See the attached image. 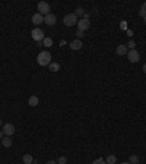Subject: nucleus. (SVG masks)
Segmentation results:
<instances>
[{"label": "nucleus", "instance_id": "obj_1", "mask_svg": "<svg viewBox=\"0 0 146 164\" xmlns=\"http://www.w3.org/2000/svg\"><path fill=\"white\" fill-rule=\"evenodd\" d=\"M37 62H38L40 66H48L51 63V54H50V51H47V50L41 51L40 54L37 56Z\"/></svg>", "mask_w": 146, "mask_h": 164}, {"label": "nucleus", "instance_id": "obj_2", "mask_svg": "<svg viewBox=\"0 0 146 164\" xmlns=\"http://www.w3.org/2000/svg\"><path fill=\"white\" fill-rule=\"evenodd\" d=\"M63 24L66 26H73V25H78V16L75 15V13H69V15H66L65 19H63Z\"/></svg>", "mask_w": 146, "mask_h": 164}, {"label": "nucleus", "instance_id": "obj_3", "mask_svg": "<svg viewBox=\"0 0 146 164\" xmlns=\"http://www.w3.org/2000/svg\"><path fill=\"white\" fill-rule=\"evenodd\" d=\"M31 35H32L34 40L38 41V43H41V41L45 38V35H44V31H42L41 28H38V26H37V28H34L32 31H31Z\"/></svg>", "mask_w": 146, "mask_h": 164}, {"label": "nucleus", "instance_id": "obj_4", "mask_svg": "<svg viewBox=\"0 0 146 164\" xmlns=\"http://www.w3.org/2000/svg\"><path fill=\"white\" fill-rule=\"evenodd\" d=\"M37 9H38V13H41L42 16H45V15L50 13V5L47 2H40L37 5Z\"/></svg>", "mask_w": 146, "mask_h": 164}, {"label": "nucleus", "instance_id": "obj_5", "mask_svg": "<svg viewBox=\"0 0 146 164\" xmlns=\"http://www.w3.org/2000/svg\"><path fill=\"white\" fill-rule=\"evenodd\" d=\"M127 59L130 60V63H138L139 59H140V54H139L138 50H129V53H127Z\"/></svg>", "mask_w": 146, "mask_h": 164}, {"label": "nucleus", "instance_id": "obj_6", "mask_svg": "<svg viewBox=\"0 0 146 164\" xmlns=\"http://www.w3.org/2000/svg\"><path fill=\"white\" fill-rule=\"evenodd\" d=\"M3 133H5L6 136H12V135L15 133V126H13L12 123H6V125H3Z\"/></svg>", "mask_w": 146, "mask_h": 164}, {"label": "nucleus", "instance_id": "obj_7", "mask_svg": "<svg viewBox=\"0 0 146 164\" xmlns=\"http://www.w3.org/2000/svg\"><path fill=\"white\" fill-rule=\"evenodd\" d=\"M91 26V22L89 21H86V19H82L78 22V31H82V32H85L88 28Z\"/></svg>", "mask_w": 146, "mask_h": 164}, {"label": "nucleus", "instance_id": "obj_8", "mask_svg": "<svg viewBox=\"0 0 146 164\" xmlns=\"http://www.w3.org/2000/svg\"><path fill=\"white\" fill-rule=\"evenodd\" d=\"M44 22H45L47 25H50V26L56 25V22H57L56 15H53V13H48V15H45V16H44Z\"/></svg>", "mask_w": 146, "mask_h": 164}, {"label": "nucleus", "instance_id": "obj_9", "mask_svg": "<svg viewBox=\"0 0 146 164\" xmlns=\"http://www.w3.org/2000/svg\"><path fill=\"white\" fill-rule=\"evenodd\" d=\"M31 21H32L34 25H37V26H38L40 24H42V22H44V16H42L41 13H38V12H37V13H34V15H32V19H31Z\"/></svg>", "mask_w": 146, "mask_h": 164}, {"label": "nucleus", "instance_id": "obj_10", "mask_svg": "<svg viewBox=\"0 0 146 164\" xmlns=\"http://www.w3.org/2000/svg\"><path fill=\"white\" fill-rule=\"evenodd\" d=\"M115 53H117L118 56H124V54L129 53V49H127V46H118V47L115 49Z\"/></svg>", "mask_w": 146, "mask_h": 164}, {"label": "nucleus", "instance_id": "obj_11", "mask_svg": "<svg viewBox=\"0 0 146 164\" xmlns=\"http://www.w3.org/2000/svg\"><path fill=\"white\" fill-rule=\"evenodd\" d=\"M70 49L72 50H81L82 49V40H73L72 43H70Z\"/></svg>", "mask_w": 146, "mask_h": 164}, {"label": "nucleus", "instance_id": "obj_12", "mask_svg": "<svg viewBox=\"0 0 146 164\" xmlns=\"http://www.w3.org/2000/svg\"><path fill=\"white\" fill-rule=\"evenodd\" d=\"M38 101H40V100H38L37 95H31L29 100H28V104H29L31 107H35V106H38Z\"/></svg>", "mask_w": 146, "mask_h": 164}, {"label": "nucleus", "instance_id": "obj_13", "mask_svg": "<svg viewBox=\"0 0 146 164\" xmlns=\"http://www.w3.org/2000/svg\"><path fill=\"white\" fill-rule=\"evenodd\" d=\"M2 145H3L5 148L12 147V139H10V136H5V138L2 139Z\"/></svg>", "mask_w": 146, "mask_h": 164}, {"label": "nucleus", "instance_id": "obj_14", "mask_svg": "<svg viewBox=\"0 0 146 164\" xmlns=\"http://www.w3.org/2000/svg\"><path fill=\"white\" fill-rule=\"evenodd\" d=\"M22 161H24L25 164H32L34 163V158L31 154H25L24 157H22Z\"/></svg>", "mask_w": 146, "mask_h": 164}, {"label": "nucleus", "instance_id": "obj_15", "mask_svg": "<svg viewBox=\"0 0 146 164\" xmlns=\"http://www.w3.org/2000/svg\"><path fill=\"white\" fill-rule=\"evenodd\" d=\"M48 66H50V70H51V72H58V70H60V65H58L57 62H51Z\"/></svg>", "mask_w": 146, "mask_h": 164}, {"label": "nucleus", "instance_id": "obj_16", "mask_svg": "<svg viewBox=\"0 0 146 164\" xmlns=\"http://www.w3.org/2000/svg\"><path fill=\"white\" fill-rule=\"evenodd\" d=\"M105 163L107 164H115L117 163V157L114 155V154H110V155L105 158Z\"/></svg>", "mask_w": 146, "mask_h": 164}, {"label": "nucleus", "instance_id": "obj_17", "mask_svg": "<svg viewBox=\"0 0 146 164\" xmlns=\"http://www.w3.org/2000/svg\"><path fill=\"white\" fill-rule=\"evenodd\" d=\"M42 44H44V47H51V46H53V40L48 38V37H45V38L42 40Z\"/></svg>", "mask_w": 146, "mask_h": 164}, {"label": "nucleus", "instance_id": "obj_18", "mask_svg": "<svg viewBox=\"0 0 146 164\" xmlns=\"http://www.w3.org/2000/svg\"><path fill=\"white\" fill-rule=\"evenodd\" d=\"M130 164H139V157L136 155V154H131L130 155Z\"/></svg>", "mask_w": 146, "mask_h": 164}, {"label": "nucleus", "instance_id": "obj_19", "mask_svg": "<svg viewBox=\"0 0 146 164\" xmlns=\"http://www.w3.org/2000/svg\"><path fill=\"white\" fill-rule=\"evenodd\" d=\"M83 13H85V10H83V8H81V6L75 9V15H76V16H83Z\"/></svg>", "mask_w": 146, "mask_h": 164}, {"label": "nucleus", "instance_id": "obj_20", "mask_svg": "<svg viewBox=\"0 0 146 164\" xmlns=\"http://www.w3.org/2000/svg\"><path fill=\"white\" fill-rule=\"evenodd\" d=\"M139 15H140L142 18L146 16V2L142 5V8H140V10H139Z\"/></svg>", "mask_w": 146, "mask_h": 164}, {"label": "nucleus", "instance_id": "obj_21", "mask_svg": "<svg viewBox=\"0 0 146 164\" xmlns=\"http://www.w3.org/2000/svg\"><path fill=\"white\" fill-rule=\"evenodd\" d=\"M67 163V158L65 155H60L58 157V160H57V164H66Z\"/></svg>", "mask_w": 146, "mask_h": 164}, {"label": "nucleus", "instance_id": "obj_22", "mask_svg": "<svg viewBox=\"0 0 146 164\" xmlns=\"http://www.w3.org/2000/svg\"><path fill=\"white\" fill-rule=\"evenodd\" d=\"M134 46H136V44H134L133 40H130L129 43H127V49H130V50H134Z\"/></svg>", "mask_w": 146, "mask_h": 164}, {"label": "nucleus", "instance_id": "obj_23", "mask_svg": "<svg viewBox=\"0 0 146 164\" xmlns=\"http://www.w3.org/2000/svg\"><path fill=\"white\" fill-rule=\"evenodd\" d=\"M92 164H107V163H105V160H104V158H97V160H95Z\"/></svg>", "mask_w": 146, "mask_h": 164}, {"label": "nucleus", "instance_id": "obj_24", "mask_svg": "<svg viewBox=\"0 0 146 164\" xmlns=\"http://www.w3.org/2000/svg\"><path fill=\"white\" fill-rule=\"evenodd\" d=\"M76 35H78V40H82V38L85 37V32H82V31H76Z\"/></svg>", "mask_w": 146, "mask_h": 164}, {"label": "nucleus", "instance_id": "obj_25", "mask_svg": "<svg viewBox=\"0 0 146 164\" xmlns=\"http://www.w3.org/2000/svg\"><path fill=\"white\" fill-rule=\"evenodd\" d=\"M121 28H123V29H127V26H126V22H121Z\"/></svg>", "mask_w": 146, "mask_h": 164}, {"label": "nucleus", "instance_id": "obj_26", "mask_svg": "<svg viewBox=\"0 0 146 164\" xmlns=\"http://www.w3.org/2000/svg\"><path fill=\"white\" fill-rule=\"evenodd\" d=\"M47 164H57V161H53V160H50V161H47Z\"/></svg>", "mask_w": 146, "mask_h": 164}, {"label": "nucleus", "instance_id": "obj_27", "mask_svg": "<svg viewBox=\"0 0 146 164\" xmlns=\"http://www.w3.org/2000/svg\"><path fill=\"white\" fill-rule=\"evenodd\" d=\"M3 135H5V133H3V131H0V139H3V138H5Z\"/></svg>", "mask_w": 146, "mask_h": 164}, {"label": "nucleus", "instance_id": "obj_28", "mask_svg": "<svg viewBox=\"0 0 146 164\" xmlns=\"http://www.w3.org/2000/svg\"><path fill=\"white\" fill-rule=\"evenodd\" d=\"M142 70H143V72H145V73H146V63H145V65H143V67H142Z\"/></svg>", "mask_w": 146, "mask_h": 164}, {"label": "nucleus", "instance_id": "obj_29", "mask_svg": "<svg viewBox=\"0 0 146 164\" xmlns=\"http://www.w3.org/2000/svg\"><path fill=\"white\" fill-rule=\"evenodd\" d=\"M121 164H130V163H129V161H124V163H121Z\"/></svg>", "mask_w": 146, "mask_h": 164}, {"label": "nucleus", "instance_id": "obj_30", "mask_svg": "<svg viewBox=\"0 0 146 164\" xmlns=\"http://www.w3.org/2000/svg\"><path fill=\"white\" fill-rule=\"evenodd\" d=\"M0 128H2V119H0Z\"/></svg>", "mask_w": 146, "mask_h": 164}, {"label": "nucleus", "instance_id": "obj_31", "mask_svg": "<svg viewBox=\"0 0 146 164\" xmlns=\"http://www.w3.org/2000/svg\"><path fill=\"white\" fill-rule=\"evenodd\" d=\"M145 24H146V16H145Z\"/></svg>", "mask_w": 146, "mask_h": 164}, {"label": "nucleus", "instance_id": "obj_32", "mask_svg": "<svg viewBox=\"0 0 146 164\" xmlns=\"http://www.w3.org/2000/svg\"><path fill=\"white\" fill-rule=\"evenodd\" d=\"M32 164H35V163H32Z\"/></svg>", "mask_w": 146, "mask_h": 164}]
</instances>
